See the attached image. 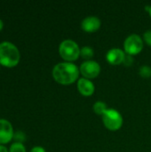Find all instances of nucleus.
Listing matches in <instances>:
<instances>
[{"instance_id":"1","label":"nucleus","mask_w":151,"mask_h":152,"mask_svg":"<svg viewBox=\"0 0 151 152\" xmlns=\"http://www.w3.org/2000/svg\"><path fill=\"white\" fill-rule=\"evenodd\" d=\"M79 68L76 64L67 61L57 63L52 71L53 79L58 84L62 86L71 85L76 81L77 82L79 79Z\"/></svg>"},{"instance_id":"2","label":"nucleus","mask_w":151,"mask_h":152,"mask_svg":"<svg viewBox=\"0 0 151 152\" xmlns=\"http://www.w3.org/2000/svg\"><path fill=\"white\" fill-rule=\"evenodd\" d=\"M20 60V53L18 47L9 41L0 43V66L5 68L16 67Z\"/></svg>"},{"instance_id":"3","label":"nucleus","mask_w":151,"mask_h":152,"mask_svg":"<svg viewBox=\"0 0 151 152\" xmlns=\"http://www.w3.org/2000/svg\"><path fill=\"white\" fill-rule=\"evenodd\" d=\"M80 50L77 42L72 39H65L59 45V54L67 62H73L80 56Z\"/></svg>"},{"instance_id":"4","label":"nucleus","mask_w":151,"mask_h":152,"mask_svg":"<svg viewBox=\"0 0 151 152\" xmlns=\"http://www.w3.org/2000/svg\"><path fill=\"white\" fill-rule=\"evenodd\" d=\"M101 117L103 125L109 131H117L123 126V117L120 112L115 109H108Z\"/></svg>"},{"instance_id":"5","label":"nucleus","mask_w":151,"mask_h":152,"mask_svg":"<svg viewBox=\"0 0 151 152\" xmlns=\"http://www.w3.org/2000/svg\"><path fill=\"white\" fill-rule=\"evenodd\" d=\"M143 49V39L138 34L129 35L124 42V50L126 54L136 55Z\"/></svg>"},{"instance_id":"6","label":"nucleus","mask_w":151,"mask_h":152,"mask_svg":"<svg viewBox=\"0 0 151 152\" xmlns=\"http://www.w3.org/2000/svg\"><path fill=\"white\" fill-rule=\"evenodd\" d=\"M80 73L83 77L87 79H93L97 77L101 73V66L100 64L93 60L85 61L79 67Z\"/></svg>"},{"instance_id":"7","label":"nucleus","mask_w":151,"mask_h":152,"mask_svg":"<svg viewBox=\"0 0 151 152\" xmlns=\"http://www.w3.org/2000/svg\"><path fill=\"white\" fill-rule=\"evenodd\" d=\"M13 127L10 121L4 118H0V144L4 145L9 143L13 139Z\"/></svg>"},{"instance_id":"8","label":"nucleus","mask_w":151,"mask_h":152,"mask_svg":"<svg viewBox=\"0 0 151 152\" xmlns=\"http://www.w3.org/2000/svg\"><path fill=\"white\" fill-rule=\"evenodd\" d=\"M101 26V20L96 16H87L81 22V28L85 32L93 33L99 30Z\"/></svg>"},{"instance_id":"9","label":"nucleus","mask_w":151,"mask_h":152,"mask_svg":"<svg viewBox=\"0 0 151 152\" xmlns=\"http://www.w3.org/2000/svg\"><path fill=\"white\" fill-rule=\"evenodd\" d=\"M77 89L83 96L89 97L94 94L95 86L90 79L81 77L77 82Z\"/></svg>"},{"instance_id":"10","label":"nucleus","mask_w":151,"mask_h":152,"mask_svg":"<svg viewBox=\"0 0 151 152\" xmlns=\"http://www.w3.org/2000/svg\"><path fill=\"white\" fill-rule=\"evenodd\" d=\"M126 53L120 48H112L106 54L107 61L111 65H120L124 62Z\"/></svg>"},{"instance_id":"11","label":"nucleus","mask_w":151,"mask_h":152,"mask_svg":"<svg viewBox=\"0 0 151 152\" xmlns=\"http://www.w3.org/2000/svg\"><path fill=\"white\" fill-rule=\"evenodd\" d=\"M108 109L109 108H108L107 104L101 101H98L93 105V110L94 113L96 115H99V116H102L107 111Z\"/></svg>"},{"instance_id":"12","label":"nucleus","mask_w":151,"mask_h":152,"mask_svg":"<svg viewBox=\"0 0 151 152\" xmlns=\"http://www.w3.org/2000/svg\"><path fill=\"white\" fill-rule=\"evenodd\" d=\"M94 55V51L91 46H84L80 50V56L85 61H90Z\"/></svg>"},{"instance_id":"13","label":"nucleus","mask_w":151,"mask_h":152,"mask_svg":"<svg viewBox=\"0 0 151 152\" xmlns=\"http://www.w3.org/2000/svg\"><path fill=\"white\" fill-rule=\"evenodd\" d=\"M9 152H27L26 147L20 142H12L9 148Z\"/></svg>"},{"instance_id":"14","label":"nucleus","mask_w":151,"mask_h":152,"mask_svg":"<svg viewBox=\"0 0 151 152\" xmlns=\"http://www.w3.org/2000/svg\"><path fill=\"white\" fill-rule=\"evenodd\" d=\"M139 74L143 78H150L151 77V68L148 65H142L139 69Z\"/></svg>"},{"instance_id":"15","label":"nucleus","mask_w":151,"mask_h":152,"mask_svg":"<svg viewBox=\"0 0 151 152\" xmlns=\"http://www.w3.org/2000/svg\"><path fill=\"white\" fill-rule=\"evenodd\" d=\"M27 137H26V134L22 131H16L13 134V139L14 142H20L23 143L26 141Z\"/></svg>"},{"instance_id":"16","label":"nucleus","mask_w":151,"mask_h":152,"mask_svg":"<svg viewBox=\"0 0 151 152\" xmlns=\"http://www.w3.org/2000/svg\"><path fill=\"white\" fill-rule=\"evenodd\" d=\"M143 40L144 42L148 45L151 46V29H148L144 32L143 34Z\"/></svg>"},{"instance_id":"17","label":"nucleus","mask_w":151,"mask_h":152,"mask_svg":"<svg viewBox=\"0 0 151 152\" xmlns=\"http://www.w3.org/2000/svg\"><path fill=\"white\" fill-rule=\"evenodd\" d=\"M133 57L132 55H129V54H126L125 55V61L123 62V64L126 67H129V66H132L133 63Z\"/></svg>"},{"instance_id":"18","label":"nucleus","mask_w":151,"mask_h":152,"mask_svg":"<svg viewBox=\"0 0 151 152\" xmlns=\"http://www.w3.org/2000/svg\"><path fill=\"white\" fill-rule=\"evenodd\" d=\"M29 152H46V151H45L44 148H43V147H41V146H35V147H33V148L30 150V151Z\"/></svg>"},{"instance_id":"19","label":"nucleus","mask_w":151,"mask_h":152,"mask_svg":"<svg viewBox=\"0 0 151 152\" xmlns=\"http://www.w3.org/2000/svg\"><path fill=\"white\" fill-rule=\"evenodd\" d=\"M0 152H9V150L4 145L0 144Z\"/></svg>"},{"instance_id":"20","label":"nucleus","mask_w":151,"mask_h":152,"mask_svg":"<svg viewBox=\"0 0 151 152\" xmlns=\"http://www.w3.org/2000/svg\"><path fill=\"white\" fill-rule=\"evenodd\" d=\"M3 28H4V21L0 19V31L3 29Z\"/></svg>"},{"instance_id":"21","label":"nucleus","mask_w":151,"mask_h":152,"mask_svg":"<svg viewBox=\"0 0 151 152\" xmlns=\"http://www.w3.org/2000/svg\"><path fill=\"white\" fill-rule=\"evenodd\" d=\"M149 13H150V16L151 17V5L150 6V10H149Z\"/></svg>"}]
</instances>
